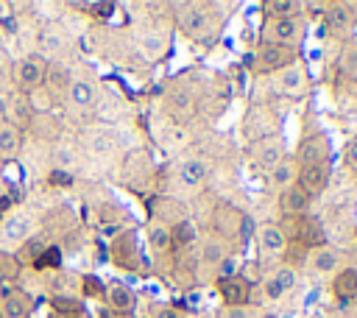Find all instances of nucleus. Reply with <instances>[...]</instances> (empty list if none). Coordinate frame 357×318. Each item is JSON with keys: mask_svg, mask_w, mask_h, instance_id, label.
Segmentation results:
<instances>
[{"mask_svg": "<svg viewBox=\"0 0 357 318\" xmlns=\"http://www.w3.org/2000/svg\"><path fill=\"white\" fill-rule=\"evenodd\" d=\"M262 42H273V45H284V47H296L304 36V22L301 17H268L265 28H262Z\"/></svg>", "mask_w": 357, "mask_h": 318, "instance_id": "f257e3e1", "label": "nucleus"}, {"mask_svg": "<svg viewBox=\"0 0 357 318\" xmlns=\"http://www.w3.org/2000/svg\"><path fill=\"white\" fill-rule=\"evenodd\" d=\"M296 61V47H284V45H273V42H262L254 53V64L259 73H276L287 64Z\"/></svg>", "mask_w": 357, "mask_h": 318, "instance_id": "f03ea898", "label": "nucleus"}, {"mask_svg": "<svg viewBox=\"0 0 357 318\" xmlns=\"http://www.w3.org/2000/svg\"><path fill=\"white\" fill-rule=\"evenodd\" d=\"M45 73H47V67H45V61H42L39 56H25V59L17 61L14 81H17V86H20L25 95H31L33 89L45 86Z\"/></svg>", "mask_w": 357, "mask_h": 318, "instance_id": "7ed1b4c3", "label": "nucleus"}, {"mask_svg": "<svg viewBox=\"0 0 357 318\" xmlns=\"http://www.w3.org/2000/svg\"><path fill=\"white\" fill-rule=\"evenodd\" d=\"M178 25L190 36H206L212 31V14L206 6H198V3L178 6Z\"/></svg>", "mask_w": 357, "mask_h": 318, "instance_id": "20e7f679", "label": "nucleus"}, {"mask_svg": "<svg viewBox=\"0 0 357 318\" xmlns=\"http://www.w3.org/2000/svg\"><path fill=\"white\" fill-rule=\"evenodd\" d=\"M273 89L282 92V95H301L307 89V75H304V67L298 61L282 67L273 73Z\"/></svg>", "mask_w": 357, "mask_h": 318, "instance_id": "39448f33", "label": "nucleus"}, {"mask_svg": "<svg viewBox=\"0 0 357 318\" xmlns=\"http://www.w3.org/2000/svg\"><path fill=\"white\" fill-rule=\"evenodd\" d=\"M218 290H220V298L226 307H248L251 282L245 276H223L218 282Z\"/></svg>", "mask_w": 357, "mask_h": 318, "instance_id": "423d86ee", "label": "nucleus"}, {"mask_svg": "<svg viewBox=\"0 0 357 318\" xmlns=\"http://www.w3.org/2000/svg\"><path fill=\"white\" fill-rule=\"evenodd\" d=\"M310 204H312V195L298 187V184H290L287 190L279 192V209L287 215V218H301L310 212Z\"/></svg>", "mask_w": 357, "mask_h": 318, "instance_id": "0eeeda50", "label": "nucleus"}, {"mask_svg": "<svg viewBox=\"0 0 357 318\" xmlns=\"http://www.w3.org/2000/svg\"><path fill=\"white\" fill-rule=\"evenodd\" d=\"M257 243L265 257H279L287 251V232L276 223H265L257 229Z\"/></svg>", "mask_w": 357, "mask_h": 318, "instance_id": "6e6552de", "label": "nucleus"}, {"mask_svg": "<svg viewBox=\"0 0 357 318\" xmlns=\"http://www.w3.org/2000/svg\"><path fill=\"white\" fill-rule=\"evenodd\" d=\"M31 310H33V296L20 287H11L0 298V318H28Z\"/></svg>", "mask_w": 357, "mask_h": 318, "instance_id": "1a4fd4ad", "label": "nucleus"}, {"mask_svg": "<svg viewBox=\"0 0 357 318\" xmlns=\"http://www.w3.org/2000/svg\"><path fill=\"white\" fill-rule=\"evenodd\" d=\"M103 296H106L109 312L131 315V312H134V307H137V296H134V290H131L128 285H123V282H112V285L103 290Z\"/></svg>", "mask_w": 357, "mask_h": 318, "instance_id": "9d476101", "label": "nucleus"}, {"mask_svg": "<svg viewBox=\"0 0 357 318\" xmlns=\"http://www.w3.org/2000/svg\"><path fill=\"white\" fill-rule=\"evenodd\" d=\"M296 165H329V139L324 134H315V137L304 139Z\"/></svg>", "mask_w": 357, "mask_h": 318, "instance_id": "9b49d317", "label": "nucleus"}, {"mask_svg": "<svg viewBox=\"0 0 357 318\" xmlns=\"http://www.w3.org/2000/svg\"><path fill=\"white\" fill-rule=\"evenodd\" d=\"M329 181V165H298V176H296V184L304 187L310 195L321 192Z\"/></svg>", "mask_w": 357, "mask_h": 318, "instance_id": "f8f14e48", "label": "nucleus"}, {"mask_svg": "<svg viewBox=\"0 0 357 318\" xmlns=\"http://www.w3.org/2000/svg\"><path fill=\"white\" fill-rule=\"evenodd\" d=\"M310 265L318 273H337L340 271V251L326 245V243L315 245V248H310Z\"/></svg>", "mask_w": 357, "mask_h": 318, "instance_id": "ddd939ff", "label": "nucleus"}, {"mask_svg": "<svg viewBox=\"0 0 357 318\" xmlns=\"http://www.w3.org/2000/svg\"><path fill=\"white\" fill-rule=\"evenodd\" d=\"M178 179L184 187H204L209 179V165L204 159H184L178 165Z\"/></svg>", "mask_w": 357, "mask_h": 318, "instance_id": "4468645a", "label": "nucleus"}, {"mask_svg": "<svg viewBox=\"0 0 357 318\" xmlns=\"http://www.w3.org/2000/svg\"><path fill=\"white\" fill-rule=\"evenodd\" d=\"M22 148V134L14 123H3L0 126V159H14Z\"/></svg>", "mask_w": 357, "mask_h": 318, "instance_id": "2eb2a0df", "label": "nucleus"}, {"mask_svg": "<svg viewBox=\"0 0 357 318\" xmlns=\"http://www.w3.org/2000/svg\"><path fill=\"white\" fill-rule=\"evenodd\" d=\"M296 176H298V165L293 162V159H279L273 167H271V181H273V187L282 192V190H287L290 184H296Z\"/></svg>", "mask_w": 357, "mask_h": 318, "instance_id": "dca6fc26", "label": "nucleus"}, {"mask_svg": "<svg viewBox=\"0 0 357 318\" xmlns=\"http://www.w3.org/2000/svg\"><path fill=\"white\" fill-rule=\"evenodd\" d=\"M332 290L337 298H357V268H340L332 279Z\"/></svg>", "mask_w": 357, "mask_h": 318, "instance_id": "f3484780", "label": "nucleus"}, {"mask_svg": "<svg viewBox=\"0 0 357 318\" xmlns=\"http://www.w3.org/2000/svg\"><path fill=\"white\" fill-rule=\"evenodd\" d=\"M67 98L75 106H92L95 103V86L86 78H73L67 86Z\"/></svg>", "mask_w": 357, "mask_h": 318, "instance_id": "a211bd4d", "label": "nucleus"}, {"mask_svg": "<svg viewBox=\"0 0 357 318\" xmlns=\"http://www.w3.org/2000/svg\"><path fill=\"white\" fill-rule=\"evenodd\" d=\"M351 6H346V3H326V11H324V20H326V25L332 28V31H343L349 22H351Z\"/></svg>", "mask_w": 357, "mask_h": 318, "instance_id": "6ab92c4d", "label": "nucleus"}, {"mask_svg": "<svg viewBox=\"0 0 357 318\" xmlns=\"http://www.w3.org/2000/svg\"><path fill=\"white\" fill-rule=\"evenodd\" d=\"M70 73H67V67H61V64H53L47 73H45V89L53 95H59V92H67V86H70Z\"/></svg>", "mask_w": 357, "mask_h": 318, "instance_id": "aec40b11", "label": "nucleus"}, {"mask_svg": "<svg viewBox=\"0 0 357 318\" xmlns=\"http://www.w3.org/2000/svg\"><path fill=\"white\" fill-rule=\"evenodd\" d=\"M148 245H151L156 254H165V251H170V245H173V237H170V226H165V223H153V226L148 229Z\"/></svg>", "mask_w": 357, "mask_h": 318, "instance_id": "412c9836", "label": "nucleus"}, {"mask_svg": "<svg viewBox=\"0 0 357 318\" xmlns=\"http://www.w3.org/2000/svg\"><path fill=\"white\" fill-rule=\"evenodd\" d=\"M223 257H226V245H223V240H218V237H206L204 245H201V259H204L206 265H218Z\"/></svg>", "mask_w": 357, "mask_h": 318, "instance_id": "4be33fe9", "label": "nucleus"}, {"mask_svg": "<svg viewBox=\"0 0 357 318\" xmlns=\"http://www.w3.org/2000/svg\"><path fill=\"white\" fill-rule=\"evenodd\" d=\"M271 279H273V282L287 293V290H293V287H296V282H298V271H296L290 262H284V265H276V268H273Z\"/></svg>", "mask_w": 357, "mask_h": 318, "instance_id": "5701e85b", "label": "nucleus"}, {"mask_svg": "<svg viewBox=\"0 0 357 318\" xmlns=\"http://www.w3.org/2000/svg\"><path fill=\"white\" fill-rule=\"evenodd\" d=\"M262 8H265L268 17H296V11L301 8V3H296V0H271Z\"/></svg>", "mask_w": 357, "mask_h": 318, "instance_id": "b1692460", "label": "nucleus"}, {"mask_svg": "<svg viewBox=\"0 0 357 318\" xmlns=\"http://www.w3.org/2000/svg\"><path fill=\"white\" fill-rule=\"evenodd\" d=\"M170 237H173V243H178V245H190L198 234H195V226H192L187 218H181V220H176V226L170 229Z\"/></svg>", "mask_w": 357, "mask_h": 318, "instance_id": "393cba45", "label": "nucleus"}, {"mask_svg": "<svg viewBox=\"0 0 357 318\" xmlns=\"http://www.w3.org/2000/svg\"><path fill=\"white\" fill-rule=\"evenodd\" d=\"M59 265H61V248H59V245H45L42 254L33 259V268H36V271L59 268Z\"/></svg>", "mask_w": 357, "mask_h": 318, "instance_id": "a878e982", "label": "nucleus"}, {"mask_svg": "<svg viewBox=\"0 0 357 318\" xmlns=\"http://www.w3.org/2000/svg\"><path fill=\"white\" fill-rule=\"evenodd\" d=\"M257 159H259L262 165L273 167V165L279 162V142H276V139H271V142H262V145L257 148Z\"/></svg>", "mask_w": 357, "mask_h": 318, "instance_id": "bb28decb", "label": "nucleus"}, {"mask_svg": "<svg viewBox=\"0 0 357 318\" xmlns=\"http://www.w3.org/2000/svg\"><path fill=\"white\" fill-rule=\"evenodd\" d=\"M20 273V257L8 254V251H0V276H6L8 282Z\"/></svg>", "mask_w": 357, "mask_h": 318, "instance_id": "cd10ccee", "label": "nucleus"}, {"mask_svg": "<svg viewBox=\"0 0 357 318\" xmlns=\"http://www.w3.org/2000/svg\"><path fill=\"white\" fill-rule=\"evenodd\" d=\"M28 234V223L20 218V215H11V220L6 223V229H3V237H14V240H22Z\"/></svg>", "mask_w": 357, "mask_h": 318, "instance_id": "c85d7f7f", "label": "nucleus"}, {"mask_svg": "<svg viewBox=\"0 0 357 318\" xmlns=\"http://www.w3.org/2000/svg\"><path fill=\"white\" fill-rule=\"evenodd\" d=\"M50 310H61V312H81V301H78V298H73V296H61V293H56V296L50 298Z\"/></svg>", "mask_w": 357, "mask_h": 318, "instance_id": "c756f323", "label": "nucleus"}, {"mask_svg": "<svg viewBox=\"0 0 357 318\" xmlns=\"http://www.w3.org/2000/svg\"><path fill=\"white\" fill-rule=\"evenodd\" d=\"M73 8L89 11L92 17H109L114 11V3H73Z\"/></svg>", "mask_w": 357, "mask_h": 318, "instance_id": "7c9ffc66", "label": "nucleus"}, {"mask_svg": "<svg viewBox=\"0 0 357 318\" xmlns=\"http://www.w3.org/2000/svg\"><path fill=\"white\" fill-rule=\"evenodd\" d=\"M61 45H64V39H61V33H59V31H47V33L42 36V47H45L47 53H56Z\"/></svg>", "mask_w": 357, "mask_h": 318, "instance_id": "2f4dec72", "label": "nucleus"}, {"mask_svg": "<svg viewBox=\"0 0 357 318\" xmlns=\"http://www.w3.org/2000/svg\"><path fill=\"white\" fill-rule=\"evenodd\" d=\"M81 287H84V293H86V296H100V293L106 290V287H103V282H100V279H95V276H84Z\"/></svg>", "mask_w": 357, "mask_h": 318, "instance_id": "473e14b6", "label": "nucleus"}, {"mask_svg": "<svg viewBox=\"0 0 357 318\" xmlns=\"http://www.w3.org/2000/svg\"><path fill=\"white\" fill-rule=\"evenodd\" d=\"M220 318H257V312L251 307H226Z\"/></svg>", "mask_w": 357, "mask_h": 318, "instance_id": "72a5a7b5", "label": "nucleus"}, {"mask_svg": "<svg viewBox=\"0 0 357 318\" xmlns=\"http://www.w3.org/2000/svg\"><path fill=\"white\" fill-rule=\"evenodd\" d=\"M346 165H349L351 170H357V137H351V139L346 142Z\"/></svg>", "mask_w": 357, "mask_h": 318, "instance_id": "f704fd0d", "label": "nucleus"}, {"mask_svg": "<svg viewBox=\"0 0 357 318\" xmlns=\"http://www.w3.org/2000/svg\"><path fill=\"white\" fill-rule=\"evenodd\" d=\"M262 287H265V296H268V298H282V296H284V290H282L271 276L265 279V285H262Z\"/></svg>", "mask_w": 357, "mask_h": 318, "instance_id": "c9c22d12", "label": "nucleus"}, {"mask_svg": "<svg viewBox=\"0 0 357 318\" xmlns=\"http://www.w3.org/2000/svg\"><path fill=\"white\" fill-rule=\"evenodd\" d=\"M92 148H95V151H112V139H109L106 134H95V137H92Z\"/></svg>", "mask_w": 357, "mask_h": 318, "instance_id": "e433bc0d", "label": "nucleus"}, {"mask_svg": "<svg viewBox=\"0 0 357 318\" xmlns=\"http://www.w3.org/2000/svg\"><path fill=\"white\" fill-rule=\"evenodd\" d=\"M304 11H310V17H324L326 11V3H301Z\"/></svg>", "mask_w": 357, "mask_h": 318, "instance_id": "4c0bfd02", "label": "nucleus"}, {"mask_svg": "<svg viewBox=\"0 0 357 318\" xmlns=\"http://www.w3.org/2000/svg\"><path fill=\"white\" fill-rule=\"evenodd\" d=\"M50 184H70V176L64 173V167H56L50 173Z\"/></svg>", "mask_w": 357, "mask_h": 318, "instance_id": "58836bf2", "label": "nucleus"}, {"mask_svg": "<svg viewBox=\"0 0 357 318\" xmlns=\"http://www.w3.org/2000/svg\"><path fill=\"white\" fill-rule=\"evenodd\" d=\"M156 318H187L181 310H176V307H162L159 312H156Z\"/></svg>", "mask_w": 357, "mask_h": 318, "instance_id": "ea45409f", "label": "nucleus"}, {"mask_svg": "<svg viewBox=\"0 0 357 318\" xmlns=\"http://www.w3.org/2000/svg\"><path fill=\"white\" fill-rule=\"evenodd\" d=\"M56 159H59V162H61V165H70V162H73V153H70V151H64V148H61V151H56Z\"/></svg>", "mask_w": 357, "mask_h": 318, "instance_id": "a19ab883", "label": "nucleus"}, {"mask_svg": "<svg viewBox=\"0 0 357 318\" xmlns=\"http://www.w3.org/2000/svg\"><path fill=\"white\" fill-rule=\"evenodd\" d=\"M50 318H81V312H61V310H50Z\"/></svg>", "mask_w": 357, "mask_h": 318, "instance_id": "79ce46f5", "label": "nucleus"}, {"mask_svg": "<svg viewBox=\"0 0 357 318\" xmlns=\"http://www.w3.org/2000/svg\"><path fill=\"white\" fill-rule=\"evenodd\" d=\"M8 290H11V282H8L6 276H0V298H3V296H6Z\"/></svg>", "mask_w": 357, "mask_h": 318, "instance_id": "37998d69", "label": "nucleus"}, {"mask_svg": "<svg viewBox=\"0 0 357 318\" xmlns=\"http://www.w3.org/2000/svg\"><path fill=\"white\" fill-rule=\"evenodd\" d=\"M11 206V201L8 198H0V223H3V218H6V209Z\"/></svg>", "mask_w": 357, "mask_h": 318, "instance_id": "c03bdc74", "label": "nucleus"}, {"mask_svg": "<svg viewBox=\"0 0 357 318\" xmlns=\"http://www.w3.org/2000/svg\"><path fill=\"white\" fill-rule=\"evenodd\" d=\"M103 318H134V315H123V312H103Z\"/></svg>", "mask_w": 357, "mask_h": 318, "instance_id": "a18cd8bd", "label": "nucleus"}, {"mask_svg": "<svg viewBox=\"0 0 357 318\" xmlns=\"http://www.w3.org/2000/svg\"><path fill=\"white\" fill-rule=\"evenodd\" d=\"M0 198H6V187H3V181H0Z\"/></svg>", "mask_w": 357, "mask_h": 318, "instance_id": "49530a36", "label": "nucleus"}, {"mask_svg": "<svg viewBox=\"0 0 357 318\" xmlns=\"http://www.w3.org/2000/svg\"><path fill=\"white\" fill-rule=\"evenodd\" d=\"M3 14H6V3H0V17H3Z\"/></svg>", "mask_w": 357, "mask_h": 318, "instance_id": "de8ad7c7", "label": "nucleus"}, {"mask_svg": "<svg viewBox=\"0 0 357 318\" xmlns=\"http://www.w3.org/2000/svg\"><path fill=\"white\" fill-rule=\"evenodd\" d=\"M204 318H212V315H204Z\"/></svg>", "mask_w": 357, "mask_h": 318, "instance_id": "09e8293b", "label": "nucleus"}]
</instances>
